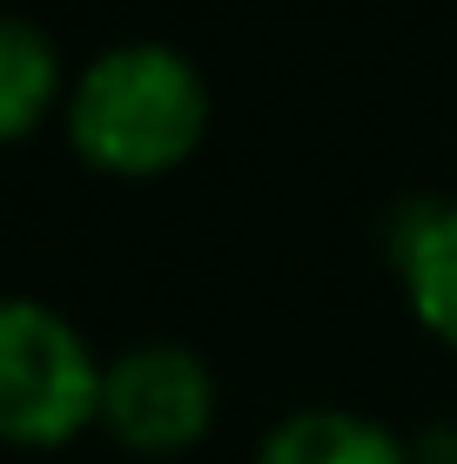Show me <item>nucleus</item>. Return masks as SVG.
Segmentation results:
<instances>
[{
    "mask_svg": "<svg viewBox=\"0 0 457 464\" xmlns=\"http://www.w3.org/2000/svg\"><path fill=\"white\" fill-rule=\"evenodd\" d=\"M215 121L209 74L168 41H121L68 82V149L115 182H155L202 155Z\"/></svg>",
    "mask_w": 457,
    "mask_h": 464,
    "instance_id": "1",
    "label": "nucleus"
},
{
    "mask_svg": "<svg viewBox=\"0 0 457 464\" xmlns=\"http://www.w3.org/2000/svg\"><path fill=\"white\" fill-rule=\"evenodd\" d=\"M108 363L74 316L41 296H0V444L68 451L101 424Z\"/></svg>",
    "mask_w": 457,
    "mask_h": 464,
    "instance_id": "2",
    "label": "nucleus"
},
{
    "mask_svg": "<svg viewBox=\"0 0 457 464\" xmlns=\"http://www.w3.org/2000/svg\"><path fill=\"white\" fill-rule=\"evenodd\" d=\"M101 430L135 458H182L215 430V371L188 343H129L108 357Z\"/></svg>",
    "mask_w": 457,
    "mask_h": 464,
    "instance_id": "3",
    "label": "nucleus"
},
{
    "mask_svg": "<svg viewBox=\"0 0 457 464\" xmlns=\"http://www.w3.org/2000/svg\"><path fill=\"white\" fill-rule=\"evenodd\" d=\"M390 269H397L404 310L417 316V330L457 357V202H417L397 222Z\"/></svg>",
    "mask_w": 457,
    "mask_h": 464,
    "instance_id": "4",
    "label": "nucleus"
},
{
    "mask_svg": "<svg viewBox=\"0 0 457 464\" xmlns=\"http://www.w3.org/2000/svg\"><path fill=\"white\" fill-rule=\"evenodd\" d=\"M256 464H417V444H404L384 418L343 404H309L290 411L270 438H262Z\"/></svg>",
    "mask_w": 457,
    "mask_h": 464,
    "instance_id": "5",
    "label": "nucleus"
},
{
    "mask_svg": "<svg viewBox=\"0 0 457 464\" xmlns=\"http://www.w3.org/2000/svg\"><path fill=\"white\" fill-rule=\"evenodd\" d=\"M61 108H68V68L54 34L21 14H0V149L27 141Z\"/></svg>",
    "mask_w": 457,
    "mask_h": 464,
    "instance_id": "6",
    "label": "nucleus"
},
{
    "mask_svg": "<svg viewBox=\"0 0 457 464\" xmlns=\"http://www.w3.org/2000/svg\"><path fill=\"white\" fill-rule=\"evenodd\" d=\"M417 464H457V430H437V438L417 444Z\"/></svg>",
    "mask_w": 457,
    "mask_h": 464,
    "instance_id": "7",
    "label": "nucleus"
}]
</instances>
